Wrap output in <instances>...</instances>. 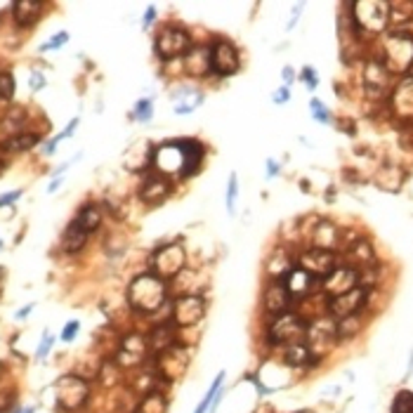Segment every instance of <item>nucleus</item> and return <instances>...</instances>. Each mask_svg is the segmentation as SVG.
<instances>
[{
	"mask_svg": "<svg viewBox=\"0 0 413 413\" xmlns=\"http://www.w3.org/2000/svg\"><path fill=\"white\" fill-rule=\"evenodd\" d=\"M291 100V87H281V90H279L277 95H274V102L277 104H284V102H289Z\"/></svg>",
	"mask_w": 413,
	"mask_h": 413,
	"instance_id": "45",
	"label": "nucleus"
},
{
	"mask_svg": "<svg viewBox=\"0 0 413 413\" xmlns=\"http://www.w3.org/2000/svg\"><path fill=\"white\" fill-rule=\"evenodd\" d=\"M298 413H314V411H298Z\"/></svg>",
	"mask_w": 413,
	"mask_h": 413,
	"instance_id": "56",
	"label": "nucleus"
},
{
	"mask_svg": "<svg viewBox=\"0 0 413 413\" xmlns=\"http://www.w3.org/2000/svg\"><path fill=\"white\" fill-rule=\"evenodd\" d=\"M14 90H17V85H14L12 71H0V100H12Z\"/></svg>",
	"mask_w": 413,
	"mask_h": 413,
	"instance_id": "34",
	"label": "nucleus"
},
{
	"mask_svg": "<svg viewBox=\"0 0 413 413\" xmlns=\"http://www.w3.org/2000/svg\"><path fill=\"white\" fill-rule=\"evenodd\" d=\"M28 85H31V90H41V87H45V76H43L41 71H33Z\"/></svg>",
	"mask_w": 413,
	"mask_h": 413,
	"instance_id": "43",
	"label": "nucleus"
},
{
	"mask_svg": "<svg viewBox=\"0 0 413 413\" xmlns=\"http://www.w3.org/2000/svg\"><path fill=\"white\" fill-rule=\"evenodd\" d=\"M312 239H314V248H323L333 253V248L338 246V241H340V230H338L333 222L323 220V222L316 225Z\"/></svg>",
	"mask_w": 413,
	"mask_h": 413,
	"instance_id": "25",
	"label": "nucleus"
},
{
	"mask_svg": "<svg viewBox=\"0 0 413 413\" xmlns=\"http://www.w3.org/2000/svg\"><path fill=\"white\" fill-rule=\"evenodd\" d=\"M236 196H239V177H236V173H232L230 182H227V210L230 213H234Z\"/></svg>",
	"mask_w": 413,
	"mask_h": 413,
	"instance_id": "37",
	"label": "nucleus"
},
{
	"mask_svg": "<svg viewBox=\"0 0 413 413\" xmlns=\"http://www.w3.org/2000/svg\"><path fill=\"white\" fill-rule=\"evenodd\" d=\"M154 100H139L135 104V112H132V118L135 121H149L151 114H154Z\"/></svg>",
	"mask_w": 413,
	"mask_h": 413,
	"instance_id": "36",
	"label": "nucleus"
},
{
	"mask_svg": "<svg viewBox=\"0 0 413 413\" xmlns=\"http://www.w3.org/2000/svg\"><path fill=\"white\" fill-rule=\"evenodd\" d=\"M305 272H309L314 279H326L331 272L338 269V260H336V253L331 250H323V248H309L305 253L300 255V264Z\"/></svg>",
	"mask_w": 413,
	"mask_h": 413,
	"instance_id": "14",
	"label": "nucleus"
},
{
	"mask_svg": "<svg viewBox=\"0 0 413 413\" xmlns=\"http://www.w3.org/2000/svg\"><path fill=\"white\" fill-rule=\"evenodd\" d=\"M184 262H187V253H184L182 243H166V246H161L151 253L149 272L166 281V279L180 277V272L184 269Z\"/></svg>",
	"mask_w": 413,
	"mask_h": 413,
	"instance_id": "7",
	"label": "nucleus"
},
{
	"mask_svg": "<svg viewBox=\"0 0 413 413\" xmlns=\"http://www.w3.org/2000/svg\"><path fill=\"white\" fill-rule=\"evenodd\" d=\"M307 326H309V321L302 319L300 314H293V312L279 314L272 319L267 340L272 345H286V348L300 345V343H305V338H307Z\"/></svg>",
	"mask_w": 413,
	"mask_h": 413,
	"instance_id": "6",
	"label": "nucleus"
},
{
	"mask_svg": "<svg viewBox=\"0 0 413 413\" xmlns=\"http://www.w3.org/2000/svg\"><path fill=\"white\" fill-rule=\"evenodd\" d=\"M154 48H156V55L168 62V59L184 57L194 45H191V38H189L187 31L168 26V28H163V31L156 36V41H154Z\"/></svg>",
	"mask_w": 413,
	"mask_h": 413,
	"instance_id": "11",
	"label": "nucleus"
},
{
	"mask_svg": "<svg viewBox=\"0 0 413 413\" xmlns=\"http://www.w3.org/2000/svg\"><path fill=\"white\" fill-rule=\"evenodd\" d=\"M53 343H55V338L45 331V336H43V343L38 345V352H36V357H38V359H45V357H48V352H50V348H53Z\"/></svg>",
	"mask_w": 413,
	"mask_h": 413,
	"instance_id": "40",
	"label": "nucleus"
},
{
	"mask_svg": "<svg viewBox=\"0 0 413 413\" xmlns=\"http://www.w3.org/2000/svg\"><path fill=\"white\" fill-rule=\"evenodd\" d=\"M300 10H302V5H295V7H293V17H291V21H289V26H286V28H289V31H291V28L295 26V21H298V17H300Z\"/></svg>",
	"mask_w": 413,
	"mask_h": 413,
	"instance_id": "50",
	"label": "nucleus"
},
{
	"mask_svg": "<svg viewBox=\"0 0 413 413\" xmlns=\"http://www.w3.org/2000/svg\"><path fill=\"white\" fill-rule=\"evenodd\" d=\"M279 281H284V286L289 289L293 300H300V298H307L316 279L309 274V272L302 269V267H293L289 274H286L284 279H279Z\"/></svg>",
	"mask_w": 413,
	"mask_h": 413,
	"instance_id": "19",
	"label": "nucleus"
},
{
	"mask_svg": "<svg viewBox=\"0 0 413 413\" xmlns=\"http://www.w3.org/2000/svg\"><path fill=\"white\" fill-rule=\"evenodd\" d=\"M203 314H205V300L201 295L187 293V295L175 298L171 321L177 328H187V326H196V323L203 319Z\"/></svg>",
	"mask_w": 413,
	"mask_h": 413,
	"instance_id": "10",
	"label": "nucleus"
},
{
	"mask_svg": "<svg viewBox=\"0 0 413 413\" xmlns=\"http://www.w3.org/2000/svg\"><path fill=\"white\" fill-rule=\"evenodd\" d=\"M149 340V350H154V354H161L163 350L173 348L175 345V336H173V321L168 323H161L151 331V336L146 338Z\"/></svg>",
	"mask_w": 413,
	"mask_h": 413,
	"instance_id": "26",
	"label": "nucleus"
},
{
	"mask_svg": "<svg viewBox=\"0 0 413 413\" xmlns=\"http://www.w3.org/2000/svg\"><path fill=\"white\" fill-rule=\"evenodd\" d=\"M76 125H78V118H73V121L66 125V130L64 132H59L57 135V142H62V139H66V137H71L73 135V130H76Z\"/></svg>",
	"mask_w": 413,
	"mask_h": 413,
	"instance_id": "44",
	"label": "nucleus"
},
{
	"mask_svg": "<svg viewBox=\"0 0 413 413\" xmlns=\"http://www.w3.org/2000/svg\"><path fill=\"white\" fill-rule=\"evenodd\" d=\"M38 142H41V135H36V132H17V135L7 137L3 142V151H7V154L28 151V149H33Z\"/></svg>",
	"mask_w": 413,
	"mask_h": 413,
	"instance_id": "28",
	"label": "nucleus"
},
{
	"mask_svg": "<svg viewBox=\"0 0 413 413\" xmlns=\"http://www.w3.org/2000/svg\"><path fill=\"white\" fill-rule=\"evenodd\" d=\"M359 286V272L352 267H338L336 272H331L326 279H321V289L331 298H338V295H345L354 291Z\"/></svg>",
	"mask_w": 413,
	"mask_h": 413,
	"instance_id": "15",
	"label": "nucleus"
},
{
	"mask_svg": "<svg viewBox=\"0 0 413 413\" xmlns=\"http://www.w3.org/2000/svg\"><path fill=\"white\" fill-rule=\"evenodd\" d=\"M0 378H3V364H0Z\"/></svg>",
	"mask_w": 413,
	"mask_h": 413,
	"instance_id": "55",
	"label": "nucleus"
},
{
	"mask_svg": "<svg viewBox=\"0 0 413 413\" xmlns=\"http://www.w3.org/2000/svg\"><path fill=\"white\" fill-rule=\"evenodd\" d=\"M191 364V352L184 345H173V348L163 350L161 354H156V373L166 380H180L187 368Z\"/></svg>",
	"mask_w": 413,
	"mask_h": 413,
	"instance_id": "8",
	"label": "nucleus"
},
{
	"mask_svg": "<svg viewBox=\"0 0 413 413\" xmlns=\"http://www.w3.org/2000/svg\"><path fill=\"white\" fill-rule=\"evenodd\" d=\"M291 293L289 289L284 286V281H272L269 289L264 291V309L272 314V316H279V314H286L291 307Z\"/></svg>",
	"mask_w": 413,
	"mask_h": 413,
	"instance_id": "18",
	"label": "nucleus"
},
{
	"mask_svg": "<svg viewBox=\"0 0 413 413\" xmlns=\"http://www.w3.org/2000/svg\"><path fill=\"white\" fill-rule=\"evenodd\" d=\"M281 76H284V80H286V87H291V83L295 80V76H293V69H291V66H286V69L281 71Z\"/></svg>",
	"mask_w": 413,
	"mask_h": 413,
	"instance_id": "48",
	"label": "nucleus"
},
{
	"mask_svg": "<svg viewBox=\"0 0 413 413\" xmlns=\"http://www.w3.org/2000/svg\"><path fill=\"white\" fill-rule=\"evenodd\" d=\"M0 413H5V411H3V409H0Z\"/></svg>",
	"mask_w": 413,
	"mask_h": 413,
	"instance_id": "58",
	"label": "nucleus"
},
{
	"mask_svg": "<svg viewBox=\"0 0 413 413\" xmlns=\"http://www.w3.org/2000/svg\"><path fill=\"white\" fill-rule=\"evenodd\" d=\"M203 161V146L194 139H177V142H166L151 149V163L161 175H180L189 177L198 171Z\"/></svg>",
	"mask_w": 413,
	"mask_h": 413,
	"instance_id": "1",
	"label": "nucleus"
},
{
	"mask_svg": "<svg viewBox=\"0 0 413 413\" xmlns=\"http://www.w3.org/2000/svg\"><path fill=\"white\" fill-rule=\"evenodd\" d=\"M380 64L390 73H409L413 69V36L409 31H392L382 38Z\"/></svg>",
	"mask_w": 413,
	"mask_h": 413,
	"instance_id": "3",
	"label": "nucleus"
},
{
	"mask_svg": "<svg viewBox=\"0 0 413 413\" xmlns=\"http://www.w3.org/2000/svg\"><path fill=\"white\" fill-rule=\"evenodd\" d=\"M300 78L305 80L309 90H314V87H316V83H319V78H316V73H314V69H312V66H305V69H302V76H300Z\"/></svg>",
	"mask_w": 413,
	"mask_h": 413,
	"instance_id": "42",
	"label": "nucleus"
},
{
	"mask_svg": "<svg viewBox=\"0 0 413 413\" xmlns=\"http://www.w3.org/2000/svg\"><path fill=\"white\" fill-rule=\"evenodd\" d=\"M66 41H69V33L66 31H62V33H57V36H53L48 43H43L41 45V50L45 53V50H53V48H62V45H66Z\"/></svg>",
	"mask_w": 413,
	"mask_h": 413,
	"instance_id": "39",
	"label": "nucleus"
},
{
	"mask_svg": "<svg viewBox=\"0 0 413 413\" xmlns=\"http://www.w3.org/2000/svg\"><path fill=\"white\" fill-rule=\"evenodd\" d=\"M319 359H314V354L309 352L307 343H300V345H291L286 348V364L291 366H309V364H316Z\"/></svg>",
	"mask_w": 413,
	"mask_h": 413,
	"instance_id": "31",
	"label": "nucleus"
},
{
	"mask_svg": "<svg viewBox=\"0 0 413 413\" xmlns=\"http://www.w3.org/2000/svg\"><path fill=\"white\" fill-rule=\"evenodd\" d=\"M392 107L399 116L413 118V76L402 80L392 92Z\"/></svg>",
	"mask_w": 413,
	"mask_h": 413,
	"instance_id": "23",
	"label": "nucleus"
},
{
	"mask_svg": "<svg viewBox=\"0 0 413 413\" xmlns=\"http://www.w3.org/2000/svg\"><path fill=\"white\" fill-rule=\"evenodd\" d=\"M73 222H76L85 234H92V232L100 230L102 213H100V208L95 203H85L83 208L78 210V215H76V220H73Z\"/></svg>",
	"mask_w": 413,
	"mask_h": 413,
	"instance_id": "27",
	"label": "nucleus"
},
{
	"mask_svg": "<svg viewBox=\"0 0 413 413\" xmlns=\"http://www.w3.org/2000/svg\"><path fill=\"white\" fill-rule=\"evenodd\" d=\"M390 71L380 62H368L364 71V85L368 95H382L387 90Z\"/></svg>",
	"mask_w": 413,
	"mask_h": 413,
	"instance_id": "22",
	"label": "nucleus"
},
{
	"mask_svg": "<svg viewBox=\"0 0 413 413\" xmlns=\"http://www.w3.org/2000/svg\"><path fill=\"white\" fill-rule=\"evenodd\" d=\"M156 19V10H154V7H149V10H146V14H144V28H149L151 26V21Z\"/></svg>",
	"mask_w": 413,
	"mask_h": 413,
	"instance_id": "47",
	"label": "nucleus"
},
{
	"mask_svg": "<svg viewBox=\"0 0 413 413\" xmlns=\"http://www.w3.org/2000/svg\"><path fill=\"white\" fill-rule=\"evenodd\" d=\"M166 295H168V286L163 279L146 272V274H139L130 281L128 305L139 314H151L156 309H161V305L166 302Z\"/></svg>",
	"mask_w": 413,
	"mask_h": 413,
	"instance_id": "2",
	"label": "nucleus"
},
{
	"mask_svg": "<svg viewBox=\"0 0 413 413\" xmlns=\"http://www.w3.org/2000/svg\"><path fill=\"white\" fill-rule=\"evenodd\" d=\"M239 53L230 41H215L210 48V73L220 78L234 76L239 71Z\"/></svg>",
	"mask_w": 413,
	"mask_h": 413,
	"instance_id": "12",
	"label": "nucleus"
},
{
	"mask_svg": "<svg viewBox=\"0 0 413 413\" xmlns=\"http://www.w3.org/2000/svg\"><path fill=\"white\" fill-rule=\"evenodd\" d=\"M3 277H5V272H3V267H0V281H3Z\"/></svg>",
	"mask_w": 413,
	"mask_h": 413,
	"instance_id": "52",
	"label": "nucleus"
},
{
	"mask_svg": "<svg viewBox=\"0 0 413 413\" xmlns=\"http://www.w3.org/2000/svg\"><path fill=\"white\" fill-rule=\"evenodd\" d=\"M348 262L352 269H357L359 274L368 267H375V253L371 248V243H368L366 239H357L352 241V246L348 248Z\"/></svg>",
	"mask_w": 413,
	"mask_h": 413,
	"instance_id": "20",
	"label": "nucleus"
},
{
	"mask_svg": "<svg viewBox=\"0 0 413 413\" xmlns=\"http://www.w3.org/2000/svg\"><path fill=\"white\" fill-rule=\"evenodd\" d=\"M366 300H368V289H361V286H357V289L345 295H338V298H331L328 300L331 319L343 321V319H350L354 314H359L361 307L366 305Z\"/></svg>",
	"mask_w": 413,
	"mask_h": 413,
	"instance_id": "13",
	"label": "nucleus"
},
{
	"mask_svg": "<svg viewBox=\"0 0 413 413\" xmlns=\"http://www.w3.org/2000/svg\"><path fill=\"white\" fill-rule=\"evenodd\" d=\"M0 248H3V241H0Z\"/></svg>",
	"mask_w": 413,
	"mask_h": 413,
	"instance_id": "57",
	"label": "nucleus"
},
{
	"mask_svg": "<svg viewBox=\"0 0 413 413\" xmlns=\"http://www.w3.org/2000/svg\"><path fill=\"white\" fill-rule=\"evenodd\" d=\"M31 309H33V305H26L24 309H19V312H17V319H26V314L31 312Z\"/></svg>",
	"mask_w": 413,
	"mask_h": 413,
	"instance_id": "51",
	"label": "nucleus"
},
{
	"mask_svg": "<svg viewBox=\"0 0 413 413\" xmlns=\"http://www.w3.org/2000/svg\"><path fill=\"white\" fill-rule=\"evenodd\" d=\"M222 382H225V371H220V373H218V378L213 380L210 390H208V392H205V397L201 399V404H198V407H196V411H194V413H208L213 399H215L218 392H220V390H222Z\"/></svg>",
	"mask_w": 413,
	"mask_h": 413,
	"instance_id": "33",
	"label": "nucleus"
},
{
	"mask_svg": "<svg viewBox=\"0 0 413 413\" xmlns=\"http://www.w3.org/2000/svg\"><path fill=\"white\" fill-rule=\"evenodd\" d=\"M171 191H173L171 177H166L161 173H151L142 180V187H139V198H142L144 203L156 205L161 201H166V198L171 196Z\"/></svg>",
	"mask_w": 413,
	"mask_h": 413,
	"instance_id": "17",
	"label": "nucleus"
},
{
	"mask_svg": "<svg viewBox=\"0 0 413 413\" xmlns=\"http://www.w3.org/2000/svg\"><path fill=\"white\" fill-rule=\"evenodd\" d=\"M338 323V340H348V338H354L361 331V319L359 314L350 316V319L336 321Z\"/></svg>",
	"mask_w": 413,
	"mask_h": 413,
	"instance_id": "32",
	"label": "nucleus"
},
{
	"mask_svg": "<svg viewBox=\"0 0 413 413\" xmlns=\"http://www.w3.org/2000/svg\"><path fill=\"white\" fill-rule=\"evenodd\" d=\"M19 413V411H17ZM21 413H33V409H24V411H21Z\"/></svg>",
	"mask_w": 413,
	"mask_h": 413,
	"instance_id": "53",
	"label": "nucleus"
},
{
	"mask_svg": "<svg viewBox=\"0 0 413 413\" xmlns=\"http://www.w3.org/2000/svg\"><path fill=\"white\" fill-rule=\"evenodd\" d=\"M87 397H90V385L85 378L76 373H64L55 380V404L59 411L73 413L85 407Z\"/></svg>",
	"mask_w": 413,
	"mask_h": 413,
	"instance_id": "4",
	"label": "nucleus"
},
{
	"mask_svg": "<svg viewBox=\"0 0 413 413\" xmlns=\"http://www.w3.org/2000/svg\"><path fill=\"white\" fill-rule=\"evenodd\" d=\"M338 340V323L336 319H314L307 326V348L314 354V359L326 357V352L333 348Z\"/></svg>",
	"mask_w": 413,
	"mask_h": 413,
	"instance_id": "9",
	"label": "nucleus"
},
{
	"mask_svg": "<svg viewBox=\"0 0 413 413\" xmlns=\"http://www.w3.org/2000/svg\"><path fill=\"white\" fill-rule=\"evenodd\" d=\"M5 171V163H3V161H0V173H3Z\"/></svg>",
	"mask_w": 413,
	"mask_h": 413,
	"instance_id": "54",
	"label": "nucleus"
},
{
	"mask_svg": "<svg viewBox=\"0 0 413 413\" xmlns=\"http://www.w3.org/2000/svg\"><path fill=\"white\" fill-rule=\"evenodd\" d=\"M41 12H43V3H38V0H17V3L12 5L14 24L21 28L33 26L36 21L41 19Z\"/></svg>",
	"mask_w": 413,
	"mask_h": 413,
	"instance_id": "21",
	"label": "nucleus"
},
{
	"mask_svg": "<svg viewBox=\"0 0 413 413\" xmlns=\"http://www.w3.org/2000/svg\"><path fill=\"white\" fill-rule=\"evenodd\" d=\"M85 241H87V234L80 230L76 222H71L62 236V248L66 253H78V250L85 246Z\"/></svg>",
	"mask_w": 413,
	"mask_h": 413,
	"instance_id": "29",
	"label": "nucleus"
},
{
	"mask_svg": "<svg viewBox=\"0 0 413 413\" xmlns=\"http://www.w3.org/2000/svg\"><path fill=\"white\" fill-rule=\"evenodd\" d=\"M184 69L191 76H205V73H210V48H191L184 55Z\"/></svg>",
	"mask_w": 413,
	"mask_h": 413,
	"instance_id": "24",
	"label": "nucleus"
},
{
	"mask_svg": "<svg viewBox=\"0 0 413 413\" xmlns=\"http://www.w3.org/2000/svg\"><path fill=\"white\" fill-rule=\"evenodd\" d=\"M149 350V340L142 333H128L121 340V350L116 354V364L118 366H135L139 364Z\"/></svg>",
	"mask_w": 413,
	"mask_h": 413,
	"instance_id": "16",
	"label": "nucleus"
},
{
	"mask_svg": "<svg viewBox=\"0 0 413 413\" xmlns=\"http://www.w3.org/2000/svg\"><path fill=\"white\" fill-rule=\"evenodd\" d=\"M277 173H279V163H277L274 159H269L267 161V177H274Z\"/></svg>",
	"mask_w": 413,
	"mask_h": 413,
	"instance_id": "49",
	"label": "nucleus"
},
{
	"mask_svg": "<svg viewBox=\"0 0 413 413\" xmlns=\"http://www.w3.org/2000/svg\"><path fill=\"white\" fill-rule=\"evenodd\" d=\"M78 328H80V323H78V321H69V323L64 326V331H62V340H64V343H71L73 338H76Z\"/></svg>",
	"mask_w": 413,
	"mask_h": 413,
	"instance_id": "41",
	"label": "nucleus"
},
{
	"mask_svg": "<svg viewBox=\"0 0 413 413\" xmlns=\"http://www.w3.org/2000/svg\"><path fill=\"white\" fill-rule=\"evenodd\" d=\"M309 107H312V116H314V121H319V123H331V114H328V109L323 107V102L312 100V102H309Z\"/></svg>",
	"mask_w": 413,
	"mask_h": 413,
	"instance_id": "38",
	"label": "nucleus"
},
{
	"mask_svg": "<svg viewBox=\"0 0 413 413\" xmlns=\"http://www.w3.org/2000/svg\"><path fill=\"white\" fill-rule=\"evenodd\" d=\"M352 21L354 28L361 33H382L390 26V5L378 0H364V3L352 5Z\"/></svg>",
	"mask_w": 413,
	"mask_h": 413,
	"instance_id": "5",
	"label": "nucleus"
},
{
	"mask_svg": "<svg viewBox=\"0 0 413 413\" xmlns=\"http://www.w3.org/2000/svg\"><path fill=\"white\" fill-rule=\"evenodd\" d=\"M135 413H168V399L161 392H156V390H151L137 404Z\"/></svg>",
	"mask_w": 413,
	"mask_h": 413,
	"instance_id": "30",
	"label": "nucleus"
},
{
	"mask_svg": "<svg viewBox=\"0 0 413 413\" xmlns=\"http://www.w3.org/2000/svg\"><path fill=\"white\" fill-rule=\"evenodd\" d=\"M19 196H21L19 189L17 191H10V194H3V196H0V208H3V205H7V203H12V201H17Z\"/></svg>",
	"mask_w": 413,
	"mask_h": 413,
	"instance_id": "46",
	"label": "nucleus"
},
{
	"mask_svg": "<svg viewBox=\"0 0 413 413\" xmlns=\"http://www.w3.org/2000/svg\"><path fill=\"white\" fill-rule=\"evenodd\" d=\"M392 413H413V392H399L392 404Z\"/></svg>",
	"mask_w": 413,
	"mask_h": 413,
	"instance_id": "35",
	"label": "nucleus"
}]
</instances>
